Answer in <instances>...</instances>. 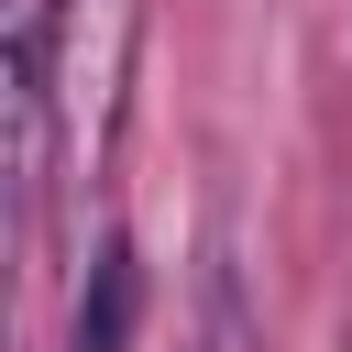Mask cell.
<instances>
[{
    "instance_id": "1",
    "label": "cell",
    "mask_w": 352,
    "mask_h": 352,
    "mask_svg": "<svg viewBox=\"0 0 352 352\" xmlns=\"http://www.w3.org/2000/svg\"><path fill=\"white\" fill-rule=\"evenodd\" d=\"M44 66H55V121H66V176L99 187L132 121V66H143V0H33Z\"/></svg>"
},
{
    "instance_id": "2",
    "label": "cell",
    "mask_w": 352,
    "mask_h": 352,
    "mask_svg": "<svg viewBox=\"0 0 352 352\" xmlns=\"http://www.w3.org/2000/svg\"><path fill=\"white\" fill-rule=\"evenodd\" d=\"M132 319H143V253H132V231H99L88 275H77V308H66V352H121Z\"/></svg>"
},
{
    "instance_id": "3",
    "label": "cell",
    "mask_w": 352,
    "mask_h": 352,
    "mask_svg": "<svg viewBox=\"0 0 352 352\" xmlns=\"http://www.w3.org/2000/svg\"><path fill=\"white\" fill-rule=\"evenodd\" d=\"M187 352H264V319H253V286H242V253H231V231H209V253H198Z\"/></svg>"
}]
</instances>
